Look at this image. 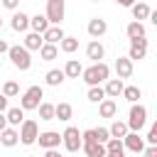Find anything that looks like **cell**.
I'll return each instance as SVG.
<instances>
[{
  "label": "cell",
  "instance_id": "6da1fadb",
  "mask_svg": "<svg viewBox=\"0 0 157 157\" xmlns=\"http://www.w3.org/2000/svg\"><path fill=\"white\" fill-rule=\"evenodd\" d=\"M108 76H110V69H108V64H103V61L91 64L88 69L81 71V78H83L88 86H101L103 81H108Z\"/></svg>",
  "mask_w": 157,
  "mask_h": 157
},
{
  "label": "cell",
  "instance_id": "7a4b0ae2",
  "mask_svg": "<svg viewBox=\"0 0 157 157\" xmlns=\"http://www.w3.org/2000/svg\"><path fill=\"white\" fill-rule=\"evenodd\" d=\"M128 130L130 132H140L145 125H147V108L142 103H132L130 105V113H128Z\"/></svg>",
  "mask_w": 157,
  "mask_h": 157
},
{
  "label": "cell",
  "instance_id": "3957f363",
  "mask_svg": "<svg viewBox=\"0 0 157 157\" xmlns=\"http://www.w3.org/2000/svg\"><path fill=\"white\" fill-rule=\"evenodd\" d=\"M7 56H10V61H12L15 69H20V71H29V66H32V56H29V52H27L25 47H20V44L10 47V49H7Z\"/></svg>",
  "mask_w": 157,
  "mask_h": 157
},
{
  "label": "cell",
  "instance_id": "277c9868",
  "mask_svg": "<svg viewBox=\"0 0 157 157\" xmlns=\"http://www.w3.org/2000/svg\"><path fill=\"white\" fill-rule=\"evenodd\" d=\"M42 98H44L42 86H29V88L20 96V108H22V110H37V105L42 103Z\"/></svg>",
  "mask_w": 157,
  "mask_h": 157
},
{
  "label": "cell",
  "instance_id": "5b68a950",
  "mask_svg": "<svg viewBox=\"0 0 157 157\" xmlns=\"http://www.w3.org/2000/svg\"><path fill=\"white\" fill-rule=\"evenodd\" d=\"M64 15H66V2H64V0H47V12H44V17H47L49 25L61 27Z\"/></svg>",
  "mask_w": 157,
  "mask_h": 157
},
{
  "label": "cell",
  "instance_id": "8992f818",
  "mask_svg": "<svg viewBox=\"0 0 157 157\" xmlns=\"http://www.w3.org/2000/svg\"><path fill=\"white\" fill-rule=\"evenodd\" d=\"M17 135H20V142H22V145H34V142H37V135H39L37 120L25 118L22 125H20V130H17Z\"/></svg>",
  "mask_w": 157,
  "mask_h": 157
},
{
  "label": "cell",
  "instance_id": "52a82bcc",
  "mask_svg": "<svg viewBox=\"0 0 157 157\" xmlns=\"http://www.w3.org/2000/svg\"><path fill=\"white\" fill-rule=\"evenodd\" d=\"M61 145L66 147V152H78L81 150V130L69 125L64 132H61Z\"/></svg>",
  "mask_w": 157,
  "mask_h": 157
},
{
  "label": "cell",
  "instance_id": "ba28073f",
  "mask_svg": "<svg viewBox=\"0 0 157 157\" xmlns=\"http://www.w3.org/2000/svg\"><path fill=\"white\" fill-rule=\"evenodd\" d=\"M37 142H39V147H44V150H56V147L61 145V135H59L56 130H44V132L37 135Z\"/></svg>",
  "mask_w": 157,
  "mask_h": 157
},
{
  "label": "cell",
  "instance_id": "9c48e42d",
  "mask_svg": "<svg viewBox=\"0 0 157 157\" xmlns=\"http://www.w3.org/2000/svg\"><path fill=\"white\" fill-rule=\"evenodd\" d=\"M145 54H147V37H142V39H132V42H130L128 59H130V61H140V59H145Z\"/></svg>",
  "mask_w": 157,
  "mask_h": 157
},
{
  "label": "cell",
  "instance_id": "30bf717a",
  "mask_svg": "<svg viewBox=\"0 0 157 157\" xmlns=\"http://www.w3.org/2000/svg\"><path fill=\"white\" fill-rule=\"evenodd\" d=\"M86 32H88L93 39H98V37H103V34L108 32V22H105V20H101V17H93V20H88Z\"/></svg>",
  "mask_w": 157,
  "mask_h": 157
},
{
  "label": "cell",
  "instance_id": "8fae6325",
  "mask_svg": "<svg viewBox=\"0 0 157 157\" xmlns=\"http://www.w3.org/2000/svg\"><path fill=\"white\" fill-rule=\"evenodd\" d=\"M123 147L130 150V152H142L145 150V140L140 137V132H128L123 137Z\"/></svg>",
  "mask_w": 157,
  "mask_h": 157
},
{
  "label": "cell",
  "instance_id": "7c38bea8",
  "mask_svg": "<svg viewBox=\"0 0 157 157\" xmlns=\"http://www.w3.org/2000/svg\"><path fill=\"white\" fill-rule=\"evenodd\" d=\"M86 56H88L93 64H98V61L105 56V47H103L98 39H91V42H88V47H86Z\"/></svg>",
  "mask_w": 157,
  "mask_h": 157
},
{
  "label": "cell",
  "instance_id": "4fadbf2b",
  "mask_svg": "<svg viewBox=\"0 0 157 157\" xmlns=\"http://www.w3.org/2000/svg\"><path fill=\"white\" fill-rule=\"evenodd\" d=\"M10 27L15 29V32H27L29 29V15L27 12H15L12 17H10Z\"/></svg>",
  "mask_w": 157,
  "mask_h": 157
},
{
  "label": "cell",
  "instance_id": "5bb4252c",
  "mask_svg": "<svg viewBox=\"0 0 157 157\" xmlns=\"http://www.w3.org/2000/svg\"><path fill=\"white\" fill-rule=\"evenodd\" d=\"M115 74H118L120 81H123V78H130V76H132V61H130L128 56H118V59H115Z\"/></svg>",
  "mask_w": 157,
  "mask_h": 157
},
{
  "label": "cell",
  "instance_id": "9a60e30c",
  "mask_svg": "<svg viewBox=\"0 0 157 157\" xmlns=\"http://www.w3.org/2000/svg\"><path fill=\"white\" fill-rule=\"evenodd\" d=\"M64 37H66V34H64V29H61V27H56V25H49V29L42 34L44 44H59Z\"/></svg>",
  "mask_w": 157,
  "mask_h": 157
},
{
  "label": "cell",
  "instance_id": "2e32d148",
  "mask_svg": "<svg viewBox=\"0 0 157 157\" xmlns=\"http://www.w3.org/2000/svg\"><path fill=\"white\" fill-rule=\"evenodd\" d=\"M123 81L120 78H108L105 81V86H103V93H105V98H118L120 93H123Z\"/></svg>",
  "mask_w": 157,
  "mask_h": 157
},
{
  "label": "cell",
  "instance_id": "e0dca14e",
  "mask_svg": "<svg viewBox=\"0 0 157 157\" xmlns=\"http://www.w3.org/2000/svg\"><path fill=\"white\" fill-rule=\"evenodd\" d=\"M115 113H118V103L113 98H103L98 103V115L101 118H115Z\"/></svg>",
  "mask_w": 157,
  "mask_h": 157
},
{
  "label": "cell",
  "instance_id": "ac0fdd59",
  "mask_svg": "<svg viewBox=\"0 0 157 157\" xmlns=\"http://www.w3.org/2000/svg\"><path fill=\"white\" fill-rule=\"evenodd\" d=\"M17 142H20L17 128H10V125H7V128L0 132V145H2V147H15Z\"/></svg>",
  "mask_w": 157,
  "mask_h": 157
},
{
  "label": "cell",
  "instance_id": "d6986e66",
  "mask_svg": "<svg viewBox=\"0 0 157 157\" xmlns=\"http://www.w3.org/2000/svg\"><path fill=\"white\" fill-rule=\"evenodd\" d=\"M125 34H128V39L132 42V39H142V37H147V29H145V25L142 22H130L128 27H125Z\"/></svg>",
  "mask_w": 157,
  "mask_h": 157
},
{
  "label": "cell",
  "instance_id": "ffe728a7",
  "mask_svg": "<svg viewBox=\"0 0 157 157\" xmlns=\"http://www.w3.org/2000/svg\"><path fill=\"white\" fill-rule=\"evenodd\" d=\"M5 120H7L10 128H20L22 120H25V110L22 108H7L5 110Z\"/></svg>",
  "mask_w": 157,
  "mask_h": 157
},
{
  "label": "cell",
  "instance_id": "44dd1931",
  "mask_svg": "<svg viewBox=\"0 0 157 157\" xmlns=\"http://www.w3.org/2000/svg\"><path fill=\"white\" fill-rule=\"evenodd\" d=\"M42 44H44V39H42V34H37V32H29V34L25 37V42H22V47H25L27 52H39Z\"/></svg>",
  "mask_w": 157,
  "mask_h": 157
},
{
  "label": "cell",
  "instance_id": "7402d4cb",
  "mask_svg": "<svg viewBox=\"0 0 157 157\" xmlns=\"http://www.w3.org/2000/svg\"><path fill=\"white\" fill-rule=\"evenodd\" d=\"M130 12H132V17H135V22H142V20H147V17H150V12H152V7H150L147 2H135V5L130 7Z\"/></svg>",
  "mask_w": 157,
  "mask_h": 157
},
{
  "label": "cell",
  "instance_id": "603a6c76",
  "mask_svg": "<svg viewBox=\"0 0 157 157\" xmlns=\"http://www.w3.org/2000/svg\"><path fill=\"white\" fill-rule=\"evenodd\" d=\"M61 71H64V76H66V78H78V76H81V71H83V66H81V61H78V59H69V61H66V66H64Z\"/></svg>",
  "mask_w": 157,
  "mask_h": 157
},
{
  "label": "cell",
  "instance_id": "cb8c5ba5",
  "mask_svg": "<svg viewBox=\"0 0 157 157\" xmlns=\"http://www.w3.org/2000/svg\"><path fill=\"white\" fill-rule=\"evenodd\" d=\"M71 115H74V108H71V103H56L54 105V120L59 118V120H71Z\"/></svg>",
  "mask_w": 157,
  "mask_h": 157
},
{
  "label": "cell",
  "instance_id": "d4e9b609",
  "mask_svg": "<svg viewBox=\"0 0 157 157\" xmlns=\"http://www.w3.org/2000/svg\"><path fill=\"white\" fill-rule=\"evenodd\" d=\"M105 155L125 157V147H123V140H118V137H110V140L105 142Z\"/></svg>",
  "mask_w": 157,
  "mask_h": 157
},
{
  "label": "cell",
  "instance_id": "484cf974",
  "mask_svg": "<svg viewBox=\"0 0 157 157\" xmlns=\"http://www.w3.org/2000/svg\"><path fill=\"white\" fill-rule=\"evenodd\" d=\"M29 27H32V32L44 34V32L49 29V22H47V17H44V15H34V17H29Z\"/></svg>",
  "mask_w": 157,
  "mask_h": 157
},
{
  "label": "cell",
  "instance_id": "4316f807",
  "mask_svg": "<svg viewBox=\"0 0 157 157\" xmlns=\"http://www.w3.org/2000/svg\"><path fill=\"white\" fill-rule=\"evenodd\" d=\"M64 71L61 69H49L47 74H44V81H47V86H61L64 83Z\"/></svg>",
  "mask_w": 157,
  "mask_h": 157
},
{
  "label": "cell",
  "instance_id": "83f0119b",
  "mask_svg": "<svg viewBox=\"0 0 157 157\" xmlns=\"http://www.w3.org/2000/svg\"><path fill=\"white\" fill-rule=\"evenodd\" d=\"M81 150L86 152V157H105V145H101V142H88V145H81Z\"/></svg>",
  "mask_w": 157,
  "mask_h": 157
},
{
  "label": "cell",
  "instance_id": "f1b7e54d",
  "mask_svg": "<svg viewBox=\"0 0 157 157\" xmlns=\"http://www.w3.org/2000/svg\"><path fill=\"white\" fill-rule=\"evenodd\" d=\"M108 132H110V137H118V140H123L130 130H128V125L123 123V120H113L110 123V128H108Z\"/></svg>",
  "mask_w": 157,
  "mask_h": 157
},
{
  "label": "cell",
  "instance_id": "f546056e",
  "mask_svg": "<svg viewBox=\"0 0 157 157\" xmlns=\"http://www.w3.org/2000/svg\"><path fill=\"white\" fill-rule=\"evenodd\" d=\"M39 56H42V61H54V59L59 56V47H56V44H42Z\"/></svg>",
  "mask_w": 157,
  "mask_h": 157
},
{
  "label": "cell",
  "instance_id": "4dcf8cb0",
  "mask_svg": "<svg viewBox=\"0 0 157 157\" xmlns=\"http://www.w3.org/2000/svg\"><path fill=\"white\" fill-rule=\"evenodd\" d=\"M128 103H137L140 98H142V91L137 88V86H123V93H120Z\"/></svg>",
  "mask_w": 157,
  "mask_h": 157
},
{
  "label": "cell",
  "instance_id": "1f68e13d",
  "mask_svg": "<svg viewBox=\"0 0 157 157\" xmlns=\"http://www.w3.org/2000/svg\"><path fill=\"white\" fill-rule=\"evenodd\" d=\"M59 49H61L64 54H74V52L78 49V39H76V37H64V39L59 42Z\"/></svg>",
  "mask_w": 157,
  "mask_h": 157
},
{
  "label": "cell",
  "instance_id": "d6a6232c",
  "mask_svg": "<svg viewBox=\"0 0 157 157\" xmlns=\"http://www.w3.org/2000/svg\"><path fill=\"white\" fill-rule=\"evenodd\" d=\"M37 110H39V120H54V103L42 101V103L37 105Z\"/></svg>",
  "mask_w": 157,
  "mask_h": 157
},
{
  "label": "cell",
  "instance_id": "836d02e7",
  "mask_svg": "<svg viewBox=\"0 0 157 157\" xmlns=\"http://www.w3.org/2000/svg\"><path fill=\"white\" fill-rule=\"evenodd\" d=\"M2 96H5V98L20 96V83H17V81H5V83H2Z\"/></svg>",
  "mask_w": 157,
  "mask_h": 157
},
{
  "label": "cell",
  "instance_id": "e575fe53",
  "mask_svg": "<svg viewBox=\"0 0 157 157\" xmlns=\"http://www.w3.org/2000/svg\"><path fill=\"white\" fill-rule=\"evenodd\" d=\"M86 98H88L91 103H101V101L105 98V93H103V86H88V93H86Z\"/></svg>",
  "mask_w": 157,
  "mask_h": 157
},
{
  "label": "cell",
  "instance_id": "d590c367",
  "mask_svg": "<svg viewBox=\"0 0 157 157\" xmlns=\"http://www.w3.org/2000/svg\"><path fill=\"white\" fill-rule=\"evenodd\" d=\"M93 132H96V142H101V145H105V142L110 140L108 128H93Z\"/></svg>",
  "mask_w": 157,
  "mask_h": 157
},
{
  "label": "cell",
  "instance_id": "8d00e7d4",
  "mask_svg": "<svg viewBox=\"0 0 157 157\" xmlns=\"http://www.w3.org/2000/svg\"><path fill=\"white\" fill-rule=\"evenodd\" d=\"M147 145H157V123H152L150 125V130H147Z\"/></svg>",
  "mask_w": 157,
  "mask_h": 157
},
{
  "label": "cell",
  "instance_id": "74e56055",
  "mask_svg": "<svg viewBox=\"0 0 157 157\" xmlns=\"http://www.w3.org/2000/svg\"><path fill=\"white\" fill-rule=\"evenodd\" d=\"M0 2H2V7L12 10V12H17V7H20V0H0Z\"/></svg>",
  "mask_w": 157,
  "mask_h": 157
},
{
  "label": "cell",
  "instance_id": "f35d334b",
  "mask_svg": "<svg viewBox=\"0 0 157 157\" xmlns=\"http://www.w3.org/2000/svg\"><path fill=\"white\" fill-rule=\"evenodd\" d=\"M142 152H145V157H157V145H147Z\"/></svg>",
  "mask_w": 157,
  "mask_h": 157
},
{
  "label": "cell",
  "instance_id": "ab89813d",
  "mask_svg": "<svg viewBox=\"0 0 157 157\" xmlns=\"http://www.w3.org/2000/svg\"><path fill=\"white\" fill-rule=\"evenodd\" d=\"M115 2H118L120 7H132V5H135V0H115Z\"/></svg>",
  "mask_w": 157,
  "mask_h": 157
},
{
  "label": "cell",
  "instance_id": "60d3db41",
  "mask_svg": "<svg viewBox=\"0 0 157 157\" xmlns=\"http://www.w3.org/2000/svg\"><path fill=\"white\" fill-rule=\"evenodd\" d=\"M44 157H64V155H61L59 150H47V152H44Z\"/></svg>",
  "mask_w": 157,
  "mask_h": 157
},
{
  "label": "cell",
  "instance_id": "b9f144b4",
  "mask_svg": "<svg viewBox=\"0 0 157 157\" xmlns=\"http://www.w3.org/2000/svg\"><path fill=\"white\" fill-rule=\"evenodd\" d=\"M7 49H10V44L5 39H0V54H7Z\"/></svg>",
  "mask_w": 157,
  "mask_h": 157
},
{
  "label": "cell",
  "instance_id": "7bdbcfd3",
  "mask_svg": "<svg viewBox=\"0 0 157 157\" xmlns=\"http://www.w3.org/2000/svg\"><path fill=\"white\" fill-rule=\"evenodd\" d=\"M5 110H7V98L0 96V113H5Z\"/></svg>",
  "mask_w": 157,
  "mask_h": 157
},
{
  "label": "cell",
  "instance_id": "ee69618b",
  "mask_svg": "<svg viewBox=\"0 0 157 157\" xmlns=\"http://www.w3.org/2000/svg\"><path fill=\"white\" fill-rule=\"evenodd\" d=\"M7 128V120H5V113H0V132Z\"/></svg>",
  "mask_w": 157,
  "mask_h": 157
},
{
  "label": "cell",
  "instance_id": "f6af8a7d",
  "mask_svg": "<svg viewBox=\"0 0 157 157\" xmlns=\"http://www.w3.org/2000/svg\"><path fill=\"white\" fill-rule=\"evenodd\" d=\"M105 157H115V155H105Z\"/></svg>",
  "mask_w": 157,
  "mask_h": 157
},
{
  "label": "cell",
  "instance_id": "bcb514c9",
  "mask_svg": "<svg viewBox=\"0 0 157 157\" xmlns=\"http://www.w3.org/2000/svg\"><path fill=\"white\" fill-rule=\"evenodd\" d=\"M0 27H2V17H0Z\"/></svg>",
  "mask_w": 157,
  "mask_h": 157
},
{
  "label": "cell",
  "instance_id": "7dc6e473",
  "mask_svg": "<svg viewBox=\"0 0 157 157\" xmlns=\"http://www.w3.org/2000/svg\"><path fill=\"white\" fill-rule=\"evenodd\" d=\"M91 2H98V0H91Z\"/></svg>",
  "mask_w": 157,
  "mask_h": 157
},
{
  "label": "cell",
  "instance_id": "c3c4849f",
  "mask_svg": "<svg viewBox=\"0 0 157 157\" xmlns=\"http://www.w3.org/2000/svg\"><path fill=\"white\" fill-rule=\"evenodd\" d=\"M29 157H34V155H29Z\"/></svg>",
  "mask_w": 157,
  "mask_h": 157
}]
</instances>
